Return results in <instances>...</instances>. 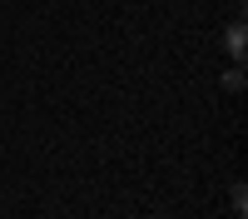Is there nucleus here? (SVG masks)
Segmentation results:
<instances>
[{"label":"nucleus","mask_w":248,"mask_h":219,"mask_svg":"<svg viewBox=\"0 0 248 219\" xmlns=\"http://www.w3.org/2000/svg\"><path fill=\"white\" fill-rule=\"evenodd\" d=\"M223 90H233V95H238V90H243V70H238V65H233V70H229V75H223Z\"/></svg>","instance_id":"f03ea898"},{"label":"nucleus","mask_w":248,"mask_h":219,"mask_svg":"<svg viewBox=\"0 0 248 219\" xmlns=\"http://www.w3.org/2000/svg\"><path fill=\"white\" fill-rule=\"evenodd\" d=\"M223 50H229L233 60H243V55H248V30H243V15H238V20H229V30H223Z\"/></svg>","instance_id":"f257e3e1"},{"label":"nucleus","mask_w":248,"mask_h":219,"mask_svg":"<svg viewBox=\"0 0 248 219\" xmlns=\"http://www.w3.org/2000/svg\"><path fill=\"white\" fill-rule=\"evenodd\" d=\"M233 209L248 214V189H243V185H233Z\"/></svg>","instance_id":"7ed1b4c3"}]
</instances>
